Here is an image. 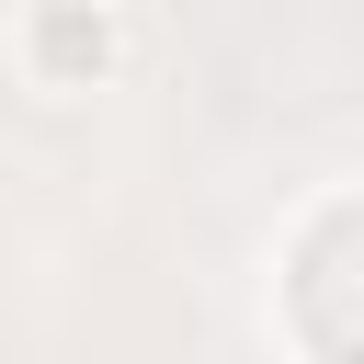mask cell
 <instances>
[{"mask_svg": "<svg viewBox=\"0 0 364 364\" xmlns=\"http://www.w3.org/2000/svg\"><path fill=\"white\" fill-rule=\"evenodd\" d=\"M102 57H114V23H102V11H80V0H46V11H34V68H46V80L102 68Z\"/></svg>", "mask_w": 364, "mask_h": 364, "instance_id": "6da1fadb", "label": "cell"}]
</instances>
